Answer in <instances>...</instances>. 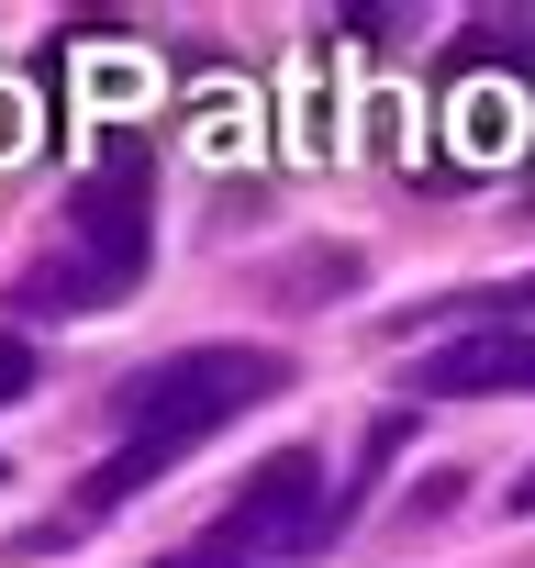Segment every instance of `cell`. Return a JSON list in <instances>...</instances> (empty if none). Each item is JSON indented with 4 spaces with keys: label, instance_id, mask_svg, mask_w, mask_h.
Segmentation results:
<instances>
[{
    "label": "cell",
    "instance_id": "cell-1",
    "mask_svg": "<svg viewBox=\"0 0 535 568\" xmlns=\"http://www.w3.org/2000/svg\"><path fill=\"white\" fill-rule=\"evenodd\" d=\"M280 379H291V357H280V346H190V357H168V368H134V379H123V446L90 468V490H79L68 513H79V524H101L112 501L157 490L190 446H212L234 413H256Z\"/></svg>",
    "mask_w": 535,
    "mask_h": 568
},
{
    "label": "cell",
    "instance_id": "cell-2",
    "mask_svg": "<svg viewBox=\"0 0 535 568\" xmlns=\"http://www.w3.org/2000/svg\"><path fill=\"white\" fill-rule=\"evenodd\" d=\"M335 524H346V490H324V457H313V446H280V457L245 468V490L223 501V524H212L201 546H212V557H234V546H245V557H313Z\"/></svg>",
    "mask_w": 535,
    "mask_h": 568
},
{
    "label": "cell",
    "instance_id": "cell-3",
    "mask_svg": "<svg viewBox=\"0 0 535 568\" xmlns=\"http://www.w3.org/2000/svg\"><path fill=\"white\" fill-rule=\"evenodd\" d=\"M145 245H157V223H145V134H112L101 168L68 190V256L90 267L101 302H134Z\"/></svg>",
    "mask_w": 535,
    "mask_h": 568
},
{
    "label": "cell",
    "instance_id": "cell-4",
    "mask_svg": "<svg viewBox=\"0 0 535 568\" xmlns=\"http://www.w3.org/2000/svg\"><path fill=\"white\" fill-rule=\"evenodd\" d=\"M413 390H435V402H524V390H535V335H524V324L446 335V346H424Z\"/></svg>",
    "mask_w": 535,
    "mask_h": 568
},
{
    "label": "cell",
    "instance_id": "cell-5",
    "mask_svg": "<svg viewBox=\"0 0 535 568\" xmlns=\"http://www.w3.org/2000/svg\"><path fill=\"white\" fill-rule=\"evenodd\" d=\"M513 145H524V101H513V90L457 79V156H468V168H502Z\"/></svg>",
    "mask_w": 535,
    "mask_h": 568
},
{
    "label": "cell",
    "instance_id": "cell-6",
    "mask_svg": "<svg viewBox=\"0 0 535 568\" xmlns=\"http://www.w3.org/2000/svg\"><path fill=\"white\" fill-rule=\"evenodd\" d=\"M12 302H23L34 324H46V313H112V302L90 291V267H79V256H34V267L12 278Z\"/></svg>",
    "mask_w": 535,
    "mask_h": 568
},
{
    "label": "cell",
    "instance_id": "cell-7",
    "mask_svg": "<svg viewBox=\"0 0 535 568\" xmlns=\"http://www.w3.org/2000/svg\"><path fill=\"white\" fill-rule=\"evenodd\" d=\"M12 402H34V346L0 335V413H12Z\"/></svg>",
    "mask_w": 535,
    "mask_h": 568
},
{
    "label": "cell",
    "instance_id": "cell-8",
    "mask_svg": "<svg viewBox=\"0 0 535 568\" xmlns=\"http://www.w3.org/2000/svg\"><path fill=\"white\" fill-rule=\"evenodd\" d=\"M335 23H346V34H357V45H391V34H402V23H413V12H391V0H357V12H335Z\"/></svg>",
    "mask_w": 535,
    "mask_h": 568
},
{
    "label": "cell",
    "instance_id": "cell-9",
    "mask_svg": "<svg viewBox=\"0 0 535 568\" xmlns=\"http://www.w3.org/2000/svg\"><path fill=\"white\" fill-rule=\"evenodd\" d=\"M145 568H234V557H212V546H168V557H145Z\"/></svg>",
    "mask_w": 535,
    "mask_h": 568
},
{
    "label": "cell",
    "instance_id": "cell-10",
    "mask_svg": "<svg viewBox=\"0 0 535 568\" xmlns=\"http://www.w3.org/2000/svg\"><path fill=\"white\" fill-rule=\"evenodd\" d=\"M502 501H513V513H535V468H513V490H502Z\"/></svg>",
    "mask_w": 535,
    "mask_h": 568
}]
</instances>
